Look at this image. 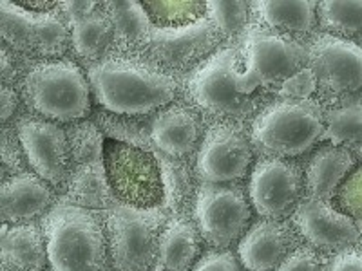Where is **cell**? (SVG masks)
<instances>
[{
	"label": "cell",
	"instance_id": "obj_1",
	"mask_svg": "<svg viewBox=\"0 0 362 271\" xmlns=\"http://www.w3.org/2000/svg\"><path fill=\"white\" fill-rule=\"evenodd\" d=\"M90 90L96 102L112 114L141 118L169 107L177 96L173 74L158 69L147 60L107 56L87 69Z\"/></svg>",
	"mask_w": 362,
	"mask_h": 271
},
{
	"label": "cell",
	"instance_id": "obj_2",
	"mask_svg": "<svg viewBox=\"0 0 362 271\" xmlns=\"http://www.w3.org/2000/svg\"><path fill=\"white\" fill-rule=\"evenodd\" d=\"M51 271H111L105 215L58 203L42 219Z\"/></svg>",
	"mask_w": 362,
	"mask_h": 271
},
{
	"label": "cell",
	"instance_id": "obj_3",
	"mask_svg": "<svg viewBox=\"0 0 362 271\" xmlns=\"http://www.w3.org/2000/svg\"><path fill=\"white\" fill-rule=\"evenodd\" d=\"M248 134L264 157L303 156L325 140L326 111L312 98L274 100L252 119Z\"/></svg>",
	"mask_w": 362,
	"mask_h": 271
},
{
	"label": "cell",
	"instance_id": "obj_4",
	"mask_svg": "<svg viewBox=\"0 0 362 271\" xmlns=\"http://www.w3.org/2000/svg\"><path fill=\"white\" fill-rule=\"evenodd\" d=\"M241 53L239 47H221L190 74L187 96L190 105L212 116L216 121L243 124L254 119L264 107V96L243 95L239 90L238 76Z\"/></svg>",
	"mask_w": 362,
	"mask_h": 271
},
{
	"label": "cell",
	"instance_id": "obj_5",
	"mask_svg": "<svg viewBox=\"0 0 362 271\" xmlns=\"http://www.w3.org/2000/svg\"><path fill=\"white\" fill-rule=\"evenodd\" d=\"M28 107L54 124H76L90 114V85L80 66L71 60L37 62L22 80Z\"/></svg>",
	"mask_w": 362,
	"mask_h": 271
},
{
	"label": "cell",
	"instance_id": "obj_6",
	"mask_svg": "<svg viewBox=\"0 0 362 271\" xmlns=\"http://www.w3.org/2000/svg\"><path fill=\"white\" fill-rule=\"evenodd\" d=\"M238 82L243 95H255L257 89H277L299 71L308 67V45L264 28L250 24L239 47Z\"/></svg>",
	"mask_w": 362,
	"mask_h": 271
},
{
	"label": "cell",
	"instance_id": "obj_7",
	"mask_svg": "<svg viewBox=\"0 0 362 271\" xmlns=\"http://www.w3.org/2000/svg\"><path fill=\"white\" fill-rule=\"evenodd\" d=\"M308 69L317 82V102L325 111L362 107V47L332 35L308 44Z\"/></svg>",
	"mask_w": 362,
	"mask_h": 271
},
{
	"label": "cell",
	"instance_id": "obj_8",
	"mask_svg": "<svg viewBox=\"0 0 362 271\" xmlns=\"http://www.w3.org/2000/svg\"><path fill=\"white\" fill-rule=\"evenodd\" d=\"M165 206L151 210L116 205L105 214L109 251L115 271H154L163 226L169 221Z\"/></svg>",
	"mask_w": 362,
	"mask_h": 271
},
{
	"label": "cell",
	"instance_id": "obj_9",
	"mask_svg": "<svg viewBox=\"0 0 362 271\" xmlns=\"http://www.w3.org/2000/svg\"><path fill=\"white\" fill-rule=\"evenodd\" d=\"M0 33L4 45L18 58L38 62L62 60L71 45L69 22L60 9L33 13L8 0L0 4Z\"/></svg>",
	"mask_w": 362,
	"mask_h": 271
},
{
	"label": "cell",
	"instance_id": "obj_10",
	"mask_svg": "<svg viewBox=\"0 0 362 271\" xmlns=\"http://www.w3.org/2000/svg\"><path fill=\"white\" fill-rule=\"evenodd\" d=\"M194 222L203 241L214 250H228L245 237L252 226L248 188L239 183H202L194 205Z\"/></svg>",
	"mask_w": 362,
	"mask_h": 271
},
{
	"label": "cell",
	"instance_id": "obj_11",
	"mask_svg": "<svg viewBox=\"0 0 362 271\" xmlns=\"http://www.w3.org/2000/svg\"><path fill=\"white\" fill-rule=\"evenodd\" d=\"M103 163L119 205L140 210L163 206V181L154 150L109 140Z\"/></svg>",
	"mask_w": 362,
	"mask_h": 271
},
{
	"label": "cell",
	"instance_id": "obj_12",
	"mask_svg": "<svg viewBox=\"0 0 362 271\" xmlns=\"http://www.w3.org/2000/svg\"><path fill=\"white\" fill-rule=\"evenodd\" d=\"M254 161L250 134L239 124L216 121L205 131L196 152L194 170L202 183L226 185L248 176Z\"/></svg>",
	"mask_w": 362,
	"mask_h": 271
},
{
	"label": "cell",
	"instance_id": "obj_13",
	"mask_svg": "<svg viewBox=\"0 0 362 271\" xmlns=\"http://www.w3.org/2000/svg\"><path fill=\"white\" fill-rule=\"evenodd\" d=\"M223 35L209 17L183 28H153L147 62L165 73L198 69L212 54L221 49Z\"/></svg>",
	"mask_w": 362,
	"mask_h": 271
},
{
	"label": "cell",
	"instance_id": "obj_14",
	"mask_svg": "<svg viewBox=\"0 0 362 271\" xmlns=\"http://www.w3.org/2000/svg\"><path fill=\"white\" fill-rule=\"evenodd\" d=\"M248 198L263 219L286 221L305 199V169L292 159L263 157L250 172Z\"/></svg>",
	"mask_w": 362,
	"mask_h": 271
},
{
	"label": "cell",
	"instance_id": "obj_15",
	"mask_svg": "<svg viewBox=\"0 0 362 271\" xmlns=\"http://www.w3.org/2000/svg\"><path fill=\"white\" fill-rule=\"evenodd\" d=\"M13 128L17 131L31 170L54 188L66 186L73 169L66 128L33 114L21 116Z\"/></svg>",
	"mask_w": 362,
	"mask_h": 271
},
{
	"label": "cell",
	"instance_id": "obj_16",
	"mask_svg": "<svg viewBox=\"0 0 362 271\" xmlns=\"http://www.w3.org/2000/svg\"><path fill=\"white\" fill-rule=\"evenodd\" d=\"M292 222L308 246L329 257L358 246L362 239V226L357 221L321 199H303Z\"/></svg>",
	"mask_w": 362,
	"mask_h": 271
},
{
	"label": "cell",
	"instance_id": "obj_17",
	"mask_svg": "<svg viewBox=\"0 0 362 271\" xmlns=\"http://www.w3.org/2000/svg\"><path fill=\"white\" fill-rule=\"evenodd\" d=\"M299 246L300 235L292 221L261 219L239 241L238 257L247 271H277Z\"/></svg>",
	"mask_w": 362,
	"mask_h": 271
},
{
	"label": "cell",
	"instance_id": "obj_18",
	"mask_svg": "<svg viewBox=\"0 0 362 271\" xmlns=\"http://www.w3.org/2000/svg\"><path fill=\"white\" fill-rule=\"evenodd\" d=\"M205 131L202 112L190 103H170L151 118L154 150L174 159H189L202 143Z\"/></svg>",
	"mask_w": 362,
	"mask_h": 271
},
{
	"label": "cell",
	"instance_id": "obj_19",
	"mask_svg": "<svg viewBox=\"0 0 362 271\" xmlns=\"http://www.w3.org/2000/svg\"><path fill=\"white\" fill-rule=\"evenodd\" d=\"M54 203V190L35 172L17 174L2 179L0 210L2 224H28L49 214Z\"/></svg>",
	"mask_w": 362,
	"mask_h": 271
},
{
	"label": "cell",
	"instance_id": "obj_20",
	"mask_svg": "<svg viewBox=\"0 0 362 271\" xmlns=\"http://www.w3.org/2000/svg\"><path fill=\"white\" fill-rule=\"evenodd\" d=\"M357 164V157L341 145L328 141L317 147L305 167V198L332 203Z\"/></svg>",
	"mask_w": 362,
	"mask_h": 271
},
{
	"label": "cell",
	"instance_id": "obj_21",
	"mask_svg": "<svg viewBox=\"0 0 362 271\" xmlns=\"http://www.w3.org/2000/svg\"><path fill=\"white\" fill-rule=\"evenodd\" d=\"M2 271H51L42 226L2 224Z\"/></svg>",
	"mask_w": 362,
	"mask_h": 271
},
{
	"label": "cell",
	"instance_id": "obj_22",
	"mask_svg": "<svg viewBox=\"0 0 362 271\" xmlns=\"http://www.w3.org/2000/svg\"><path fill=\"white\" fill-rule=\"evenodd\" d=\"M203 237L190 217H173L163 226L154 271H192L203 257Z\"/></svg>",
	"mask_w": 362,
	"mask_h": 271
},
{
	"label": "cell",
	"instance_id": "obj_23",
	"mask_svg": "<svg viewBox=\"0 0 362 271\" xmlns=\"http://www.w3.org/2000/svg\"><path fill=\"white\" fill-rule=\"evenodd\" d=\"M66 205L80 206L86 210H112L119 205L109 183L107 170L103 161L86 163L73 167L64 186V201Z\"/></svg>",
	"mask_w": 362,
	"mask_h": 271
},
{
	"label": "cell",
	"instance_id": "obj_24",
	"mask_svg": "<svg viewBox=\"0 0 362 271\" xmlns=\"http://www.w3.org/2000/svg\"><path fill=\"white\" fill-rule=\"evenodd\" d=\"M103 8L115 28L116 53L129 58L131 54H145L154 24L144 6L138 2H103Z\"/></svg>",
	"mask_w": 362,
	"mask_h": 271
},
{
	"label": "cell",
	"instance_id": "obj_25",
	"mask_svg": "<svg viewBox=\"0 0 362 271\" xmlns=\"http://www.w3.org/2000/svg\"><path fill=\"white\" fill-rule=\"evenodd\" d=\"M163 181V206L173 217H189L194 214L198 198V176L187 159H174L154 150Z\"/></svg>",
	"mask_w": 362,
	"mask_h": 271
},
{
	"label": "cell",
	"instance_id": "obj_26",
	"mask_svg": "<svg viewBox=\"0 0 362 271\" xmlns=\"http://www.w3.org/2000/svg\"><path fill=\"white\" fill-rule=\"evenodd\" d=\"M317 2H255L254 15L264 28L286 37H306L319 25Z\"/></svg>",
	"mask_w": 362,
	"mask_h": 271
},
{
	"label": "cell",
	"instance_id": "obj_27",
	"mask_svg": "<svg viewBox=\"0 0 362 271\" xmlns=\"http://www.w3.org/2000/svg\"><path fill=\"white\" fill-rule=\"evenodd\" d=\"M69 28L71 47L83 62L95 66L109 56V51L115 45V28L103 8V2H100L95 13L74 22Z\"/></svg>",
	"mask_w": 362,
	"mask_h": 271
},
{
	"label": "cell",
	"instance_id": "obj_28",
	"mask_svg": "<svg viewBox=\"0 0 362 271\" xmlns=\"http://www.w3.org/2000/svg\"><path fill=\"white\" fill-rule=\"evenodd\" d=\"M319 28L362 47V2H319Z\"/></svg>",
	"mask_w": 362,
	"mask_h": 271
},
{
	"label": "cell",
	"instance_id": "obj_29",
	"mask_svg": "<svg viewBox=\"0 0 362 271\" xmlns=\"http://www.w3.org/2000/svg\"><path fill=\"white\" fill-rule=\"evenodd\" d=\"M93 121L98 125L103 136L111 141L132 145V147L154 150L153 138H151V119L145 121L141 118L132 116L112 114L109 111H96L93 114Z\"/></svg>",
	"mask_w": 362,
	"mask_h": 271
},
{
	"label": "cell",
	"instance_id": "obj_30",
	"mask_svg": "<svg viewBox=\"0 0 362 271\" xmlns=\"http://www.w3.org/2000/svg\"><path fill=\"white\" fill-rule=\"evenodd\" d=\"M325 140L348 148L362 161V107L326 111Z\"/></svg>",
	"mask_w": 362,
	"mask_h": 271
},
{
	"label": "cell",
	"instance_id": "obj_31",
	"mask_svg": "<svg viewBox=\"0 0 362 271\" xmlns=\"http://www.w3.org/2000/svg\"><path fill=\"white\" fill-rule=\"evenodd\" d=\"M67 141H69L71 164L95 163L103 161L105 154V143H103V134L95 121L82 119L76 124H69L66 127Z\"/></svg>",
	"mask_w": 362,
	"mask_h": 271
},
{
	"label": "cell",
	"instance_id": "obj_32",
	"mask_svg": "<svg viewBox=\"0 0 362 271\" xmlns=\"http://www.w3.org/2000/svg\"><path fill=\"white\" fill-rule=\"evenodd\" d=\"M156 28H183L206 17V2H141Z\"/></svg>",
	"mask_w": 362,
	"mask_h": 271
},
{
	"label": "cell",
	"instance_id": "obj_33",
	"mask_svg": "<svg viewBox=\"0 0 362 271\" xmlns=\"http://www.w3.org/2000/svg\"><path fill=\"white\" fill-rule=\"evenodd\" d=\"M206 17L225 38L245 33L248 20L254 17L250 2H206Z\"/></svg>",
	"mask_w": 362,
	"mask_h": 271
},
{
	"label": "cell",
	"instance_id": "obj_34",
	"mask_svg": "<svg viewBox=\"0 0 362 271\" xmlns=\"http://www.w3.org/2000/svg\"><path fill=\"white\" fill-rule=\"evenodd\" d=\"M332 205L362 226V163H358L342 183Z\"/></svg>",
	"mask_w": 362,
	"mask_h": 271
},
{
	"label": "cell",
	"instance_id": "obj_35",
	"mask_svg": "<svg viewBox=\"0 0 362 271\" xmlns=\"http://www.w3.org/2000/svg\"><path fill=\"white\" fill-rule=\"evenodd\" d=\"M328 255L313 250L308 244H300L284 259L277 271H328Z\"/></svg>",
	"mask_w": 362,
	"mask_h": 271
},
{
	"label": "cell",
	"instance_id": "obj_36",
	"mask_svg": "<svg viewBox=\"0 0 362 271\" xmlns=\"http://www.w3.org/2000/svg\"><path fill=\"white\" fill-rule=\"evenodd\" d=\"M28 159H25L24 148H22L21 140H18L15 128H2V170L17 176V174L28 172Z\"/></svg>",
	"mask_w": 362,
	"mask_h": 271
},
{
	"label": "cell",
	"instance_id": "obj_37",
	"mask_svg": "<svg viewBox=\"0 0 362 271\" xmlns=\"http://www.w3.org/2000/svg\"><path fill=\"white\" fill-rule=\"evenodd\" d=\"M283 98L290 100H310L312 95L317 92V82L315 76H313L312 71L306 67V69L299 71L296 76H292L290 80L283 83L277 90Z\"/></svg>",
	"mask_w": 362,
	"mask_h": 271
},
{
	"label": "cell",
	"instance_id": "obj_38",
	"mask_svg": "<svg viewBox=\"0 0 362 271\" xmlns=\"http://www.w3.org/2000/svg\"><path fill=\"white\" fill-rule=\"evenodd\" d=\"M192 271H245V267L230 250H210L203 253Z\"/></svg>",
	"mask_w": 362,
	"mask_h": 271
},
{
	"label": "cell",
	"instance_id": "obj_39",
	"mask_svg": "<svg viewBox=\"0 0 362 271\" xmlns=\"http://www.w3.org/2000/svg\"><path fill=\"white\" fill-rule=\"evenodd\" d=\"M328 271H362V251L358 248H350L332 255L328 260Z\"/></svg>",
	"mask_w": 362,
	"mask_h": 271
},
{
	"label": "cell",
	"instance_id": "obj_40",
	"mask_svg": "<svg viewBox=\"0 0 362 271\" xmlns=\"http://www.w3.org/2000/svg\"><path fill=\"white\" fill-rule=\"evenodd\" d=\"M100 2H60L58 9L64 15L67 22L74 24V22L82 20V18L89 17L90 13H95L98 9Z\"/></svg>",
	"mask_w": 362,
	"mask_h": 271
},
{
	"label": "cell",
	"instance_id": "obj_41",
	"mask_svg": "<svg viewBox=\"0 0 362 271\" xmlns=\"http://www.w3.org/2000/svg\"><path fill=\"white\" fill-rule=\"evenodd\" d=\"M0 58H2V87H11L21 76V69L17 64L18 56L9 49L8 45H2Z\"/></svg>",
	"mask_w": 362,
	"mask_h": 271
},
{
	"label": "cell",
	"instance_id": "obj_42",
	"mask_svg": "<svg viewBox=\"0 0 362 271\" xmlns=\"http://www.w3.org/2000/svg\"><path fill=\"white\" fill-rule=\"evenodd\" d=\"M18 96L13 87H2V124H8L18 107Z\"/></svg>",
	"mask_w": 362,
	"mask_h": 271
},
{
	"label": "cell",
	"instance_id": "obj_43",
	"mask_svg": "<svg viewBox=\"0 0 362 271\" xmlns=\"http://www.w3.org/2000/svg\"><path fill=\"white\" fill-rule=\"evenodd\" d=\"M18 6L33 13H51L57 11L60 2H51V0H22V2H18Z\"/></svg>",
	"mask_w": 362,
	"mask_h": 271
},
{
	"label": "cell",
	"instance_id": "obj_44",
	"mask_svg": "<svg viewBox=\"0 0 362 271\" xmlns=\"http://www.w3.org/2000/svg\"><path fill=\"white\" fill-rule=\"evenodd\" d=\"M358 250L362 251V239H361V243H358Z\"/></svg>",
	"mask_w": 362,
	"mask_h": 271
}]
</instances>
